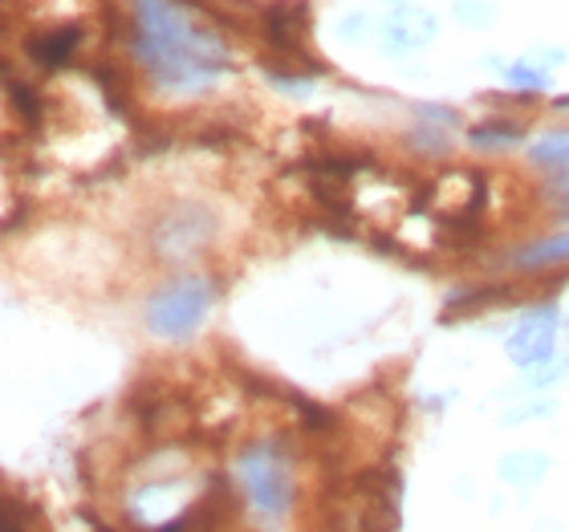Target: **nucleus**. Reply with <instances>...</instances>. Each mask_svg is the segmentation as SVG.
Wrapping results in <instances>:
<instances>
[{
    "instance_id": "nucleus-8",
    "label": "nucleus",
    "mask_w": 569,
    "mask_h": 532,
    "mask_svg": "<svg viewBox=\"0 0 569 532\" xmlns=\"http://www.w3.org/2000/svg\"><path fill=\"white\" fill-rule=\"evenodd\" d=\"M533 159L541 167H569V131H553L537 142Z\"/></svg>"
},
{
    "instance_id": "nucleus-5",
    "label": "nucleus",
    "mask_w": 569,
    "mask_h": 532,
    "mask_svg": "<svg viewBox=\"0 0 569 532\" xmlns=\"http://www.w3.org/2000/svg\"><path fill=\"white\" fill-rule=\"evenodd\" d=\"M549 475V455H541V451H512V455H505L500 460V480L512 488H537L541 480Z\"/></svg>"
},
{
    "instance_id": "nucleus-6",
    "label": "nucleus",
    "mask_w": 569,
    "mask_h": 532,
    "mask_svg": "<svg viewBox=\"0 0 569 532\" xmlns=\"http://www.w3.org/2000/svg\"><path fill=\"white\" fill-rule=\"evenodd\" d=\"M517 139H521V127H512V122H485V127H476L472 131V142L476 147H485V151L512 147Z\"/></svg>"
},
{
    "instance_id": "nucleus-7",
    "label": "nucleus",
    "mask_w": 569,
    "mask_h": 532,
    "mask_svg": "<svg viewBox=\"0 0 569 532\" xmlns=\"http://www.w3.org/2000/svg\"><path fill=\"white\" fill-rule=\"evenodd\" d=\"M4 78H9V98H12V107L21 110V119L29 122V127H37L41 122V98H37V90L33 86H24V82H17L9 70H4Z\"/></svg>"
},
{
    "instance_id": "nucleus-4",
    "label": "nucleus",
    "mask_w": 569,
    "mask_h": 532,
    "mask_svg": "<svg viewBox=\"0 0 569 532\" xmlns=\"http://www.w3.org/2000/svg\"><path fill=\"white\" fill-rule=\"evenodd\" d=\"M82 46V29L78 24H61V29H49V33H33L24 41L29 58L41 61V66H66L73 58V49Z\"/></svg>"
},
{
    "instance_id": "nucleus-9",
    "label": "nucleus",
    "mask_w": 569,
    "mask_h": 532,
    "mask_svg": "<svg viewBox=\"0 0 569 532\" xmlns=\"http://www.w3.org/2000/svg\"><path fill=\"white\" fill-rule=\"evenodd\" d=\"M537 414H553V402H529V411H509L505 423H521V419H537Z\"/></svg>"
},
{
    "instance_id": "nucleus-3",
    "label": "nucleus",
    "mask_w": 569,
    "mask_h": 532,
    "mask_svg": "<svg viewBox=\"0 0 569 532\" xmlns=\"http://www.w3.org/2000/svg\"><path fill=\"white\" fill-rule=\"evenodd\" d=\"M553 342H558V309L537 305L521 318V325L509 338V358L517 367H546L553 358Z\"/></svg>"
},
{
    "instance_id": "nucleus-1",
    "label": "nucleus",
    "mask_w": 569,
    "mask_h": 532,
    "mask_svg": "<svg viewBox=\"0 0 569 532\" xmlns=\"http://www.w3.org/2000/svg\"><path fill=\"white\" fill-rule=\"evenodd\" d=\"M237 480L244 488V496H249L252 512H261L269 521L284 516L289 504H293V468L284 460V451L277 443H269V439L249 443L240 451Z\"/></svg>"
},
{
    "instance_id": "nucleus-10",
    "label": "nucleus",
    "mask_w": 569,
    "mask_h": 532,
    "mask_svg": "<svg viewBox=\"0 0 569 532\" xmlns=\"http://www.w3.org/2000/svg\"><path fill=\"white\" fill-rule=\"evenodd\" d=\"M558 107H569V98H561V102H558Z\"/></svg>"
},
{
    "instance_id": "nucleus-2",
    "label": "nucleus",
    "mask_w": 569,
    "mask_h": 532,
    "mask_svg": "<svg viewBox=\"0 0 569 532\" xmlns=\"http://www.w3.org/2000/svg\"><path fill=\"white\" fill-rule=\"evenodd\" d=\"M208 305H212V284L203 277H176L151 297L147 325L167 342H183V338L200 330V321L208 318Z\"/></svg>"
}]
</instances>
